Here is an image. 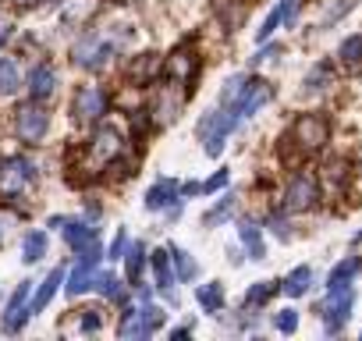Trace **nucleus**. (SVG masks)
I'll return each mask as SVG.
<instances>
[{
  "label": "nucleus",
  "instance_id": "nucleus-1",
  "mask_svg": "<svg viewBox=\"0 0 362 341\" xmlns=\"http://www.w3.org/2000/svg\"><path fill=\"white\" fill-rule=\"evenodd\" d=\"M270 96H274V86H270L267 79H245L242 89H238L228 103H221V107L231 114V121H235V128H238V125L249 121L256 110H263V107L270 103Z\"/></svg>",
  "mask_w": 362,
  "mask_h": 341
},
{
  "label": "nucleus",
  "instance_id": "nucleus-2",
  "mask_svg": "<svg viewBox=\"0 0 362 341\" xmlns=\"http://www.w3.org/2000/svg\"><path fill=\"white\" fill-rule=\"evenodd\" d=\"M114 54H117V43H114V40H107V36H100V33H86V36H78L75 47H71V64L82 68V71H100V68L110 64Z\"/></svg>",
  "mask_w": 362,
  "mask_h": 341
},
{
  "label": "nucleus",
  "instance_id": "nucleus-3",
  "mask_svg": "<svg viewBox=\"0 0 362 341\" xmlns=\"http://www.w3.org/2000/svg\"><path fill=\"white\" fill-rule=\"evenodd\" d=\"M47 132H50V110L40 100H29V103L15 107V135L25 146H40L47 139Z\"/></svg>",
  "mask_w": 362,
  "mask_h": 341
},
{
  "label": "nucleus",
  "instance_id": "nucleus-4",
  "mask_svg": "<svg viewBox=\"0 0 362 341\" xmlns=\"http://www.w3.org/2000/svg\"><path fill=\"white\" fill-rule=\"evenodd\" d=\"M327 135H330L327 117L309 110V114L295 117V125H291V132H288V142H291L298 153H320V149L327 146Z\"/></svg>",
  "mask_w": 362,
  "mask_h": 341
},
{
  "label": "nucleus",
  "instance_id": "nucleus-5",
  "mask_svg": "<svg viewBox=\"0 0 362 341\" xmlns=\"http://www.w3.org/2000/svg\"><path fill=\"white\" fill-rule=\"evenodd\" d=\"M124 153V135L114 128V125H100L96 132H93V139L86 142V156H89V167H96V170H103V167H110L117 156Z\"/></svg>",
  "mask_w": 362,
  "mask_h": 341
},
{
  "label": "nucleus",
  "instance_id": "nucleus-6",
  "mask_svg": "<svg viewBox=\"0 0 362 341\" xmlns=\"http://www.w3.org/2000/svg\"><path fill=\"white\" fill-rule=\"evenodd\" d=\"M231 132H235V121H231V114H228L224 107L210 110V114L199 117V125H196V135H199L206 156H221V153H224V142H228Z\"/></svg>",
  "mask_w": 362,
  "mask_h": 341
},
{
  "label": "nucleus",
  "instance_id": "nucleus-7",
  "mask_svg": "<svg viewBox=\"0 0 362 341\" xmlns=\"http://www.w3.org/2000/svg\"><path fill=\"white\" fill-rule=\"evenodd\" d=\"M110 110V96L103 86H78L75 100H71V117L78 125H96L103 121V114Z\"/></svg>",
  "mask_w": 362,
  "mask_h": 341
},
{
  "label": "nucleus",
  "instance_id": "nucleus-8",
  "mask_svg": "<svg viewBox=\"0 0 362 341\" xmlns=\"http://www.w3.org/2000/svg\"><path fill=\"white\" fill-rule=\"evenodd\" d=\"M351 306H355V288H351V284H348V288H330V291H327V299L320 302V320H323L327 334H337V330L348 323Z\"/></svg>",
  "mask_w": 362,
  "mask_h": 341
},
{
  "label": "nucleus",
  "instance_id": "nucleus-9",
  "mask_svg": "<svg viewBox=\"0 0 362 341\" xmlns=\"http://www.w3.org/2000/svg\"><path fill=\"white\" fill-rule=\"evenodd\" d=\"M316 200H320V182H316V175H309V170H298V175L288 182V189H284V210H288V214H305V210L316 207Z\"/></svg>",
  "mask_w": 362,
  "mask_h": 341
},
{
  "label": "nucleus",
  "instance_id": "nucleus-10",
  "mask_svg": "<svg viewBox=\"0 0 362 341\" xmlns=\"http://www.w3.org/2000/svg\"><path fill=\"white\" fill-rule=\"evenodd\" d=\"M61 231H64V242H68V249H71L75 256H103V249H100V231H96L89 221L64 217Z\"/></svg>",
  "mask_w": 362,
  "mask_h": 341
},
{
  "label": "nucleus",
  "instance_id": "nucleus-11",
  "mask_svg": "<svg viewBox=\"0 0 362 341\" xmlns=\"http://www.w3.org/2000/svg\"><path fill=\"white\" fill-rule=\"evenodd\" d=\"M0 182H4L8 196H18L22 189H29L36 182V163L29 156H8L0 163Z\"/></svg>",
  "mask_w": 362,
  "mask_h": 341
},
{
  "label": "nucleus",
  "instance_id": "nucleus-12",
  "mask_svg": "<svg viewBox=\"0 0 362 341\" xmlns=\"http://www.w3.org/2000/svg\"><path fill=\"white\" fill-rule=\"evenodd\" d=\"M29 299H33V281H22V284L15 288V295L8 299V306H4V330H8V334H22L25 323L33 320Z\"/></svg>",
  "mask_w": 362,
  "mask_h": 341
},
{
  "label": "nucleus",
  "instance_id": "nucleus-13",
  "mask_svg": "<svg viewBox=\"0 0 362 341\" xmlns=\"http://www.w3.org/2000/svg\"><path fill=\"white\" fill-rule=\"evenodd\" d=\"M163 71H167V79L174 82V86H185V89H192V79H196V71H199V57L192 54V50H174L170 57H167V64H163Z\"/></svg>",
  "mask_w": 362,
  "mask_h": 341
},
{
  "label": "nucleus",
  "instance_id": "nucleus-14",
  "mask_svg": "<svg viewBox=\"0 0 362 341\" xmlns=\"http://www.w3.org/2000/svg\"><path fill=\"white\" fill-rule=\"evenodd\" d=\"M25 89H29V100L47 103V100L57 93V71H54V64L40 61V64H36V68L25 75Z\"/></svg>",
  "mask_w": 362,
  "mask_h": 341
},
{
  "label": "nucleus",
  "instance_id": "nucleus-15",
  "mask_svg": "<svg viewBox=\"0 0 362 341\" xmlns=\"http://www.w3.org/2000/svg\"><path fill=\"white\" fill-rule=\"evenodd\" d=\"M100 260L103 256H78L75 270L68 274V295H82L96 284V274H100Z\"/></svg>",
  "mask_w": 362,
  "mask_h": 341
},
{
  "label": "nucleus",
  "instance_id": "nucleus-16",
  "mask_svg": "<svg viewBox=\"0 0 362 341\" xmlns=\"http://www.w3.org/2000/svg\"><path fill=\"white\" fill-rule=\"evenodd\" d=\"M174 203H181V185L174 178H160L149 185L146 192V210H170Z\"/></svg>",
  "mask_w": 362,
  "mask_h": 341
},
{
  "label": "nucleus",
  "instance_id": "nucleus-17",
  "mask_svg": "<svg viewBox=\"0 0 362 341\" xmlns=\"http://www.w3.org/2000/svg\"><path fill=\"white\" fill-rule=\"evenodd\" d=\"M149 263H153V277H156V288L174 302V284H177V277H174V263H170V249H156V253H149Z\"/></svg>",
  "mask_w": 362,
  "mask_h": 341
},
{
  "label": "nucleus",
  "instance_id": "nucleus-18",
  "mask_svg": "<svg viewBox=\"0 0 362 341\" xmlns=\"http://www.w3.org/2000/svg\"><path fill=\"white\" fill-rule=\"evenodd\" d=\"M160 68H163V64H160L156 54H139V57L128 64V79H132L135 86H149V82L160 75Z\"/></svg>",
  "mask_w": 362,
  "mask_h": 341
},
{
  "label": "nucleus",
  "instance_id": "nucleus-19",
  "mask_svg": "<svg viewBox=\"0 0 362 341\" xmlns=\"http://www.w3.org/2000/svg\"><path fill=\"white\" fill-rule=\"evenodd\" d=\"M238 238L249 249V260H263L267 256V238H263V228L256 221H242L238 224Z\"/></svg>",
  "mask_w": 362,
  "mask_h": 341
},
{
  "label": "nucleus",
  "instance_id": "nucleus-20",
  "mask_svg": "<svg viewBox=\"0 0 362 341\" xmlns=\"http://www.w3.org/2000/svg\"><path fill=\"white\" fill-rule=\"evenodd\" d=\"M61 281H64V270L61 267H54L47 277H43V284H40V291L33 295V302H29V309H33V316L36 313H43L47 306H50V299L57 295V288H61Z\"/></svg>",
  "mask_w": 362,
  "mask_h": 341
},
{
  "label": "nucleus",
  "instance_id": "nucleus-21",
  "mask_svg": "<svg viewBox=\"0 0 362 341\" xmlns=\"http://www.w3.org/2000/svg\"><path fill=\"white\" fill-rule=\"evenodd\" d=\"M146 263H149V256H146V245H142V242L128 245V253H124V281H128L132 288H139Z\"/></svg>",
  "mask_w": 362,
  "mask_h": 341
},
{
  "label": "nucleus",
  "instance_id": "nucleus-22",
  "mask_svg": "<svg viewBox=\"0 0 362 341\" xmlns=\"http://www.w3.org/2000/svg\"><path fill=\"white\" fill-rule=\"evenodd\" d=\"M358 270H362V256H348V260H341V263L327 274V291H330V288H348V284L358 277Z\"/></svg>",
  "mask_w": 362,
  "mask_h": 341
},
{
  "label": "nucleus",
  "instance_id": "nucleus-23",
  "mask_svg": "<svg viewBox=\"0 0 362 341\" xmlns=\"http://www.w3.org/2000/svg\"><path fill=\"white\" fill-rule=\"evenodd\" d=\"M117 334H121V337H149V327H146V320H142V306H139V309L128 306V309L121 313Z\"/></svg>",
  "mask_w": 362,
  "mask_h": 341
},
{
  "label": "nucleus",
  "instance_id": "nucleus-24",
  "mask_svg": "<svg viewBox=\"0 0 362 341\" xmlns=\"http://www.w3.org/2000/svg\"><path fill=\"white\" fill-rule=\"evenodd\" d=\"M337 61L344 71H362V33L348 36L341 47H337Z\"/></svg>",
  "mask_w": 362,
  "mask_h": 341
},
{
  "label": "nucleus",
  "instance_id": "nucleus-25",
  "mask_svg": "<svg viewBox=\"0 0 362 341\" xmlns=\"http://www.w3.org/2000/svg\"><path fill=\"white\" fill-rule=\"evenodd\" d=\"M170 263H174V277H177V281H185V284H189V281L199 277V263H196L185 249L170 245Z\"/></svg>",
  "mask_w": 362,
  "mask_h": 341
},
{
  "label": "nucleus",
  "instance_id": "nucleus-26",
  "mask_svg": "<svg viewBox=\"0 0 362 341\" xmlns=\"http://www.w3.org/2000/svg\"><path fill=\"white\" fill-rule=\"evenodd\" d=\"M22 89V71L15 57H0V96H15Z\"/></svg>",
  "mask_w": 362,
  "mask_h": 341
},
{
  "label": "nucleus",
  "instance_id": "nucleus-27",
  "mask_svg": "<svg viewBox=\"0 0 362 341\" xmlns=\"http://www.w3.org/2000/svg\"><path fill=\"white\" fill-rule=\"evenodd\" d=\"M235 207H238V200L228 192V196H221L206 214H203V228H217V224H224L228 217H235Z\"/></svg>",
  "mask_w": 362,
  "mask_h": 341
},
{
  "label": "nucleus",
  "instance_id": "nucleus-28",
  "mask_svg": "<svg viewBox=\"0 0 362 341\" xmlns=\"http://www.w3.org/2000/svg\"><path fill=\"white\" fill-rule=\"evenodd\" d=\"M47 245H50V238H47V231H29L25 238H22V260L25 263H40L43 256H47Z\"/></svg>",
  "mask_w": 362,
  "mask_h": 341
},
{
  "label": "nucleus",
  "instance_id": "nucleus-29",
  "mask_svg": "<svg viewBox=\"0 0 362 341\" xmlns=\"http://www.w3.org/2000/svg\"><path fill=\"white\" fill-rule=\"evenodd\" d=\"M196 302H199L206 313H221V309H224V284H221V281H206V284H199Z\"/></svg>",
  "mask_w": 362,
  "mask_h": 341
},
{
  "label": "nucleus",
  "instance_id": "nucleus-30",
  "mask_svg": "<svg viewBox=\"0 0 362 341\" xmlns=\"http://www.w3.org/2000/svg\"><path fill=\"white\" fill-rule=\"evenodd\" d=\"M309 288H313V270H309V267H295V270L288 274V281L281 284V291H284V295H291V299L305 295Z\"/></svg>",
  "mask_w": 362,
  "mask_h": 341
},
{
  "label": "nucleus",
  "instance_id": "nucleus-31",
  "mask_svg": "<svg viewBox=\"0 0 362 341\" xmlns=\"http://www.w3.org/2000/svg\"><path fill=\"white\" fill-rule=\"evenodd\" d=\"M277 291H281L277 281H256V284L245 291V309H259V306H267Z\"/></svg>",
  "mask_w": 362,
  "mask_h": 341
},
{
  "label": "nucleus",
  "instance_id": "nucleus-32",
  "mask_svg": "<svg viewBox=\"0 0 362 341\" xmlns=\"http://www.w3.org/2000/svg\"><path fill=\"white\" fill-rule=\"evenodd\" d=\"M93 288H100V295H103L107 302H117V306H121V302L128 299L124 284H121V281H117L114 274H96V284H93Z\"/></svg>",
  "mask_w": 362,
  "mask_h": 341
},
{
  "label": "nucleus",
  "instance_id": "nucleus-33",
  "mask_svg": "<svg viewBox=\"0 0 362 341\" xmlns=\"http://www.w3.org/2000/svg\"><path fill=\"white\" fill-rule=\"evenodd\" d=\"M177 110H181V96L174 93V89H163V96H160V103H156V117L160 121H174L177 117Z\"/></svg>",
  "mask_w": 362,
  "mask_h": 341
},
{
  "label": "nucleus",
  "instance_id": "nucleus-34",
  "mask_svg": "<svg viewBox=\"0 0 362 341\" xmlns=\"http://www.w3.org/2000/svg\"><path fill=\"white\" fill-rule=\"evenodd\" d=\"M327 82H330V64H313L305 75V89L316 93V89H327Z\"/></svg>",
  "mask_w": 362,
  "mask_h": 341
},
{
  "label": "nucleus",
  "instance_id": "nucleus-35",
  "mask_svg": "<svg viewBox=\"0 0 362 341\" xmlns=\"http://www.w3.org/2000/svg\"><path fill=\"white\" fill-rule=\"evenodd\" d=\"M281 22H284V11H281V4H277V8L270 11V18L263 22V29L256 33V40H259V43H267V40H270V36L277 33V25H281Z\"/></svg>",
  "mask_w": 362,
  "mask_h": 341
},
{
  "label": "nucleus",
  "instance_id": "nucleus-36",
  "mask_svg": "<svg viewBox=\"0 0 362 341\" xmlns=\"http://www.w3.org/2000/svg\"><path fill=\"white\" fill-rule=\"evenodd\" d=\"M142 320H146V327H149V334H153V330H160V327H163V320H167V313H163L160 306H153V302H146V306H142Z\"/></svg>",
  "mask_w": 362,
  "mask_h": 341
},
{
  "label": "nucleus",
  "instance_id": "nucleus-37",
  "mask_svg": "<svg viewBox=\"0 0 362 341\" xmlns=\"http://www.w3.org/2000/svg\"><path fill=\"white\" fill-rule=\"evenodd\" d=\"M274 327H277L281 334H295V330H298V313H295V309H281V313L274 316Z\"/></svg>",
  "mask_w": 362,
  "mask_h": 341
},
{
  "label": "nucleus",
  "instance_id": "nucleus-38",
  "mask_svg": "<svg viewBox=\"0 0 362 341\" xmlns=\"http://www.w3.org/2000/svg\"><path fill=\"white\" fill-rule=\"evenodd\" d=\"M124 253H128V231L121 228V231L114 235V242H110V249H107L103 256H107V260H121Z\"/></svg>",
  "mask_w": 362,
  "mask_h": 341
},
{
  "label": "nucleus",
  "instance_id": "nucleus-39",
  "mask_svg": "<svg viewBox=\"0 0 362 341\" xmlns=\"http://www.w3.org/2000/svg\"><path fill=\"white\" fill-rule=\"evenodd\" d=\"M100 327H103V316H100V309H86V313H82V320H78V330L93 334V330H100Z\"/></svg>",
  "mask_w": 362,
  "mask_h": 341
},
{
  "label": "nucleus",
  "instance_id": "nucleus-40",
  "mask_svg": "<svg viewBox=\"0 0 362 341\" xmlns=\"http://www.w3.org/2000/svg\"><path fill=\"white\" fill-rule=\"evenodd\" d=\"M228 182H231V170H224V167H221V170H217V175H214L210 182H203L199 189H203V192H217V189H224Z\"/></svg>",
  "mask_w": 362,
  "mask_h": 341
},
{
  "label": "nucleus",
  "instance_id": "nucleus-41",
  "mask_svg": "<svg viewBox=\"0 0 362 341\" xmlns=\"http://www.w3.org/2000/svg\"><path fill=\"white\" fill-rule=\"evenodd\" d=\"M298 8H302V0H281V11H284V25L288 29L298 22Z\"/></svg>",
  "mask_w": 362,
  "mask_h": 341
},
{
  "label": "nucleus",
  "instance_id": "nucleus-42",
  "mask_svg": "<svg viewBox=\"0 0 362 341\" xmlns=\"http://www.w3.org/2000/svg\"><path fill=\"white\" fill-rule=\"evenodd\" d=\"M267 224H270V228H274V235H281V238H288V224H284V221H281V217H270V221H267Z\"/></svg>",
  "mask_w": 362,
  "mask_h": 341
},
{
  "label": "nucleus",
  "instance_id": "nucleus-43",
  "mask_svg": "<svg viewBox=\"0 0 362 341\" xmlns=\"http://www.w3.org/2000/svg\"><path fill=\"white\" fill-rule=\"evenodd\" d=\"M15 36V25H0V50L8 47V40Z\"/></svg>",
  "mask_w": 362,
  "mask_h": 341
},
{
  "label": "nucleus",
  "instance_id": "nucleus-44",
  "mask_svg": "<svg viewBox=\"0 0 362 341\" xmlns=\"http://www.w3.org/2000/svg\"><path fill=\"white\" fill-rule=\"evenodd\" d=\"M11 4H15L18 11H29V8H36V4H43V0H11Z\"/></svg>",
  "mask_w": 362,
  "mask_h": 341
},
{
  "label": "nucleus",
  "instance_id": "nucleus-45",
  "mask_svg": "<svg viewBox=\"0 0 362 341\" xmlns=\"http://www.w3.org/2000/svg\"><path fill=\"white\" fill-rule=\"evenodd\" d=\"M189 334H192V327H174V330H170L174 341H177V337H189Z\"/></svg>",
  "mask_w": 362,
  "mask_h": 341
},
{
  "label": "nucleus",
  "instance_id": "nucleus-46",
  "mask_svg": "<svg viewBox=\"0 0 362 341\" xmlns=\"http://www.w3.org/2000/svg\"><path fill=\"white\" fill-rule=\"evenodd\" d=\"M355 242H362V231H358V235H355Z\"/></svg>",
  "mask_w": 362,
  "mask_h": 341
},
{
  "label": "nucleus",
  "instance_id": "nucleus-47",
  "mask_svg": "<svg viewBox=\"0 0 362 341\" xmlns=\"http://www.w3.org/2000/svg\"><path fill=\"white\" fill-rule=\"evenodd\" d=\"M0 238H4V228H0Z\"/></svg>",
  "mask_w": 362,
  "mask_h": 341
},
{
  "label": "nucleus",
  "instance_id": "nucleus-48",
  "mask_svg": "<svg viewBox=\"0 0 362 341\" xmlns=\"http://www.w3.org/2000/svg\"><path fill=\"white\" fill-rule=\"evenodd\" d=\"M50 4H57V0H50Z\"/></svg>",
  "mask_w": 362,
  "mask_h": 341
},
{
  "label": "nucleus",
  "instance_id": "nucleus-49",
  "mask_svg": "<svg viewBox=\"0 0 362 341\" xmlns=\"http://www.w3.org/2000/svg\"><path fill=\"white\" fill-rule=\"evenodd\" d=\"M117 4H124V0H117Z\"/></svg>",
  "mask_w": 362,
  "mask_h": 341
}]
</instances>
